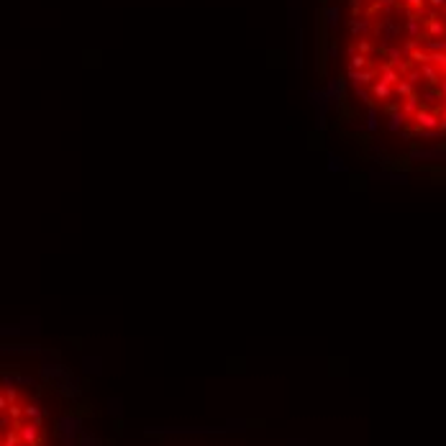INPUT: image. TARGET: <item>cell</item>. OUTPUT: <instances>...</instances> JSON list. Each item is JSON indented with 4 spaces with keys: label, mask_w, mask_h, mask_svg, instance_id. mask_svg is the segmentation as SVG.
I'll list each match as a JSON object with an SVG mask.
<instances>
[{
    "label": "cell",
    "mask_w": 446,
    "mask_h": 446,
    "mask_svg": "<svg viewBox=\"0 0 446 446\" xmlns=\"http://www.w3.org/2000/svg\"><path fill=\"white\" fill-rule=\"evenodd\" d=\"M443 16H446V6H443Z\"/></svg>",
    "instance_id": "2"
},
{
    "label": "cell",
    "mask_w": 446,
    "mask_h": 446,
    "mask_svg": "<svg viewBox=\"0 0 446 446\" xmlns=\"http://www.w3.org/2000/svg\"><path fill=\"white\" fill-rule=\"evenodd\" d=\"M441 133H446V110H441Z\"/></svg>",
    "instance_id": "1"
}]
</instances>
